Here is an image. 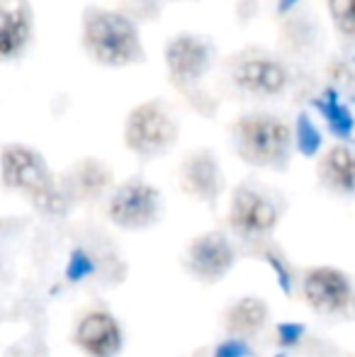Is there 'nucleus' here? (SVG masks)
<instances>
[{"label": "nucleus", "instance_id": "obj_1", "mask_svg": "<svg viewBox=\"0 0 355 357\" xmlns=\"http://www.w3.org/2000/svg\"><path fill=\"white\" fill-rule=\"evenodd\" d=\"M86 47L90 56L105 66H127L142 59L137 27L127 17L107 10L86 13Z\"/></svg>", "mask_w": 355, "mask_h": 357}, {"label": "nucleus", "instance_id": "obj_2", "mask_svg": "<svg viewBox=\"0 0 355 357\" xmlns=\"http://www.w3.org/2000/svg\"><path fill=\"white\" fill-rule=\"evenodd\" d=\"M0 163H3V183L10 190L27 195L34 207L44 209V212H61L63 197L56 190V183H54L42 155L24 146H8L3 151Z\"/></svg>", "mask_w": 355, "mask_h": 357}, {"label": "nucleus", "instance_id": "obj_3", "mask_svg": "<svg viewBox=\"0 0 355 357\" xmlns=\"http://www.w3.org/2000/svg\"><path fill=\"white\" fill-rule=\"evenodd\" d=\"M234 146L246 163L261 168H285L289 160V137L287 124L275 117H243L234 127Z\"/></svg>", "mask_w": 355, "mask_h": 357}, {"label": "nucleus", "instance_id": "obj_4", "mask_svg": "<svg viewBox=\"0 0 355 357\" xmlns=\"http://www.w3.org/2000/svg\"><path fill=\"white\" fill-rule=\"evenodd\" d=\"M176 142V124L161 105H142L127 122V146L142 158H156Z\"/></svg>", "mask_w": 355, "mask_h": 357}, {"label": "nucleus", "instance_id": "obj_5", "mask_svg": "<svg viewBox=\"0 0 355 357\" xmlns=\"http://www.w3.org/2000/svg\"><path fill=\"white\" fill-rule=\"evenodd\" d=\"M161 214V197L151 185L142 180L124 183L109 199V219L127 231H139L151 226Z\"/></svg>", "mask_w": 355, "mask_h": 357}, {"label": "nucleus", "instance_id": "obj_6", "mask_svg": "<svg viewBox=\"0 0 355 357\" xmlns=\"http://www.w3.org/2000/svg\"><path fill=\"white\" fill-rule=\"evenodd\" d=\"M234 245L229 243V238L224 234H204L199 238H195L185 250V270L192 278H197L199 282L214 284L234 268Z\"/></svg>", "mask_w": 355, "mask_h": 357}, {"label": "nucleus", "instance_id": "obj_7", "mask_svg": "<svg viewBox=\"0 0 355 357\" xmlns=\"http://www.w3.org/2000/svg\"><path fill=\"white\" fill-rule=\"evenodd\" d=\"M278 207L261 190L243 185V188H239L234 192L232 209H229V224L243 238H258V236L270 234L275 229V224H278Z\"/></svg>", "mask_w": 355, "mask_h": 357}, {"label": "nucleus", "instance_id": "obj_8", "mask_svg": "<svg viewBox=\"0 0 355 357\" xmlns=\"http://www.w3.org/2000/svg\"><path fill=\"white\" fill-rule=\"evenodd\" d=\"M304 299L319 314H346L355 304L353 287L343 273L333 268H317L304 278Z\"/></svg>", "mask_w": 355, "mask_h": 357}, {"label": "nucleus", "instance_id": "obj_9", "mask_svg": "<svg viewBox=\"0 0 355 357\" xmlns=\"http://www.w3.org/2000/svg\"><path fill=\"white\" fill-rule=\"evenodd\" d=\"M124 335L117 319L105 311L88 314L76 328V345L90 357H117Z\"/></svg>", "mask_w": 355, "mask_h": 357}, {"label": "nucleus", "instance_id": "obj_10", "mask_svg": "<svg viewBox=\"0 0 355 357\" xmlns=\"http://www.w3.org/2000/svg\"><path fill=\"white\" fill-rule=\"evenodd\" d=\"M168 68L178 83H195L209 68V47L199 39L180 37L168 47Z\"/></svg>", "mask_w": 355, "mask_h": 357}, {"label": "nucleus", "instance_id": "obj_11", "mask_svg": "<svg viewBox=\"0 0 355 357\" xmlns=\"http://www.w3.org/2000/svg\"><path fill=\"white\" fill-rule=\"evenodd\" d=\"M319 178L326 190L341 197H353L355 195V151L348 146H333L324 155L319 165Z\"/></svg>", "mask_w": 355, "mask_h": 357}, {"label": "nucleus", "instance_id": "obj_12", "mask_svg": "<svg viewBox=\"0 0 355 357\" xmlns=\"http://www.w3.org/2000/svg\"><path fill=\"white\" fill-rule=\"evenodd\" d=\"M236 80L241 88L256 95H278L287 85V73L273 59H253L239 66Z\"/></svg>", "mask_w": 355, "mask_h": 357}, {"label": "nucleus", "instance_id": "obj_13", "mask_svg": "<svg viewBox=\"0 0 355 357\" xmlns=\"http://www.w3.org/2000/svg\"><path fill=\"white\" fill-rule=\"evenodd\" d=\"M32 17L22 0H15L13 5H0V54L15 56L22 52L29 39Z\"/></svg>", "mask_w": 355, "mask_h": 357}, {"label": "nucleus", "instance_id": "obj_14", "mask_svg": "<svg viewBox=\"0 0 355 357\" xmlns=\"http://www.w3.org/2000/svg\"><path fill=\"white\" fill-rule=\"evenodd\" d=\"M183 185L202 199H214L222 190V173L212 155H195L183 168Z\"/></svg>", "mask_w": 355, "mask_h": 357}, {"label": "nucleus", "instance_id": "obj_15", "mask_svg": "<svg viewBox=\"0 0 355 357\" xmlns=\"http://www.w3.org/2000/svg\"><path fill=\"white\" fill-rule=\"evenodd\" d=\"M268 321V306L263 299L256 296H246V299L236 301L232 309L227 311V319H224V328L229 335H236V338H246L253 335L266 326Z\"/></svg>", "mask_w": 355, "mask_h": 357}, {"label": "nucleus", "instance_id": "obj_16", "mask_svg": "<svg viewBox=\"0 0 355 357\" xmlns=\"http://www.w3.org/2000/svg\"><path fill=\"white\" fill-rule=\"evenodd\" d=\"M314 107L324 114V119L328 122L331 132L341 139H348L353 134V127H355V119L351 114V109L338 100V93L333 88L324 90L317 100H314Z\"/></svg>", "mask_w": 355, "mask_h": 357}, {"label": "nucleus", "instance_id": "obj_17", "mask_svg": "<svg viewBox=\"0 0 355 357\" xmlns=\"http://www.w3.org/2000/svg\"><path fill=\"white\" fill-rule=\"evenodd\" d=\"M105 185H107V173L103 170V165L86 163L71 175V180L66 185V192L71 197L88 199V197H98L105 190Z\"/></svg>", "mask_w": 355, "mask_h": 357}, {"label": "nucleus", "instance_id": "obj_18", "mask_svg": "<svg viewBox=\"0 0 355 357\" xmlns=\"http://www.w3.org/2000/svg\"><path fill=\"white\" fill-rule=\"evenodd\" d=\"M328 13L338 32L355 39V0H328Z\"/></svg>", "mask_w": 355, "mask_h": 357}, {"label": "nucleus", "instance_id": "obj_19", "mask_svg": "<svg viewBox=\"0 0 355 357\" xmlns=\"http://www.w3.org/2000/svg\"><path fill=\"white\" fill-rule=\"evenodd\" d=\"M297 146L304 155H314L322 146V134L307 114H299L297 119Z\"/></svg>", "mask_w": 355, "mask_h": 357}, {"label": "nucleus", "instance_id": "obj_20", "mask_svg": "<svg viewBox=\"0 0 355 357\" xmlns=\"http://www.w3.org/2000/svg\"><path fill=\"white\" fill-rule=\"evenodd\" d=\"M336 83H341L348 90H355V56L343 59L336 66Z\"/></svg>", "mask_w": 355, "mask_h": 357}, {"label": "nucleus", "instance_id": "obj_21", "mask_svg": "<svg viewBox=\"0 0 355 357\" xmlns=\"http://www.w3.org/2000/svg\"><path fill=\"white\" fill-rule=\"evenodd\" d=\"M294 3H299V0H280V13H285V10H289Z\"/></svg>", "mask_w": 355, "mask_h": 357}]
</instances>
